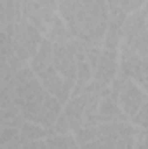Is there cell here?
Segmentation results:
<instances>
[{
    "label": "cell",
    "mask_w": 148,
    "mask_h": 149,
    "mask_svg": "<svg viewBox=\"0 0 148 149\" xmlns=\"http://www.w3.org/2000/svg\"><path fill=\"white\" fill-rule=\"evenodd\" d=\"M118 73L138 83L147 92L148 81V30L147 9L129 14L122 24L118 45Z\"/></svg>",
    "instance_id": "obj_1"
},
{
    "label": "cell",
    "mask_w": 148,
    "mask_h": 149,
    "mask_svg": "<svg viewBox=\"0 0 148 149\" xmlns=\"http://www.w3.org/2000/svg\"><path fill=\"white\" fill-rule=\"evenodd\" d=\"M56 3L72 38L85 45L103 47L108 26L106 0H56Z\"/></svg>",
    "instance_id": "obj_2"
},
{
    "label": "cell",
    "mask_w": 148,
    "mask_h": 149,
    "mask_svg": "<svg viewBox=\"0 0 148 149\" xmlns=\"http://www.w3.org/2000/svg\"><path fill=\"white\" fill-rule=\"evenodd\" d=\"M136 127L129 121L91 125L73 134L78 149H134Z\"/></svg>",
    "instance_id": "obj_3"
},
{
    "label": "cell",
    "mask_w": 148,
    "mask_h": 149,
    "mask_svg": "<svg viewBox=\"0 0 148 149\" xmlns=\"http://www.w3.org/2000/svg\"><path fill=\"white\" fill-rule=\"evenodd\" d=\"M30 68L38 78V81L42 83V87L45 88V92H49L52 97H56L61 104H65L70 99L72 90H73V81L65 80L54 70V66H52V43L47 38H42L35 56L30 59Z\"/></svg>",
    "instance_id": "obj_4"
},
{
    "label": "cell",
    "mask_w": 148,
    "mask_h": 149,
    "mask_svg": "<svg viewBox=\"0 0 148 149\" xmlns=\"http://www.w3.org/2000/svg\"><path fill=\"white\" fill-rule=\"evenodd\" d=\"M5 35L9 38V45H11L12 54H14L23 64L30 63V59L35 56L38 45H40V42H42V38H44L37 30H35L30 23H26L19 14H16L14 23H12L11 30H9Z\"/></svg>",
    "instance_id": "obj_5"
},
{
    "label": "cell",
    "mask_w": 148,
    "mask_h": 149,
    "mask_svg": "<svg viewBox=\"0 0 148 149\" xmlns=\"http://www.w3.org/2000/svg\"><path fill=\"white\" fill-rule=\"evenodd\" d=\"M14 2H16V14H19L26 23H30L42 37H45L52 21L59 14L56 0H14Z\"/></svg>",
    "instance_id": "obj_6"
},
{
    "label": "cell",
    "mask_w": 148,
    "mask_h": 149,
    "mask_svg": "<svg viewBox=\"0 0 148 149\" xmlns=\"http://www.w3.org/2000/svg\"><path fill=\"white\" fill-rule=\"evenodd\" d=\"M19 111L25 120L37 123L40 127H44L45 130H52L58 116L63 111V104L56 97H52L49 92L44 90L37 99H33L26 104H21Z\"/></svg>",
    "instance_id": "obj_7"
},
{
    "label": "cell",
    "mask_w": 148,
    "mask_h": 149,
    "mask_svg": "<svg viewBox=\"0 0 148 149\" xmlns=\"http://www.w3.org/2000/svg\"><path fill=\"white\" fill-rule=\"evenodd\" d=\"M45 88L38 81L35 73L32 71L30 66H23L18 73L14 74V102L19 108L21 104H26L44 92Z\"/></svg>",
    "instance_id": "obj_8"
},
{
    "label": "cell",
    "mask_w": 148,
    "mask_h": 149,
    "mask_svg": "<svg viewBox=\"0 0 148 149\" xmlns=\"http://www.w3.org/2000/svg\"><path fill=\"white\" fill-rule=\"evenodd\" d=\"M145 102H148L147 92L138 83H134L132 80H129V78L124 76V80L120 83L118 95H117V104L122 109V113L131 120Z\"/></svg>",
    "instance_id": "obj_9"
},
{
    "label": "cell",
    "mask_w": 148,
    "mask_h": 149,
    "mask_svg": "<svg viewBox=\"0 0 148 149\" xmlns=\"http://www.w3.org/2000/svg\"><path fill=\"white\" fill-rule=\"evenodd\" d=\"M25 118L14 102V80L0 88V125L9 128H21Z\"/></svg>",
    "instance_id": "obj_10"
},
{
    "label": "cell",
    "mask_w": 148,
    "mask_h": 149,
    "mask_svg": "<svg viewBox=\"0 0 148 149\" xmlns=\"http://www.w3.org/2000/svg\"><path fill=\"white\" fill-rule=\"evenodd\" d=\"M52 66L58 71L59 76L65 80L73 81L77 78V68H75V54L72 49V43H52Z\"/></svg>",
    "instance_id": "obj_11"
},
{
    "label": "cell",
    "mask_w": 148,
    "mask_h": 149,
    "mask_svg": "<svg viewBox=\"0 0 148 149\" xmlns=\"http://www.w3.org/2000/svg\"><path fill=\"white\" fill-rule=\"evenodd\" d=\"M117 74H118V50H108L101 47L98 63L92 70V80L110 87Z\"/></svg>",
    "instance_id": "obj_12"
},
{
    "label": "cell",
    "mask_w": 148,
    "mask_h": 149,
    "mask_svg": "<svg viewBox=\"0 0 148 149\" xmlns=\"http://www.w3.org/2000/svg\"><path fill=\"white\" fill-rule=\"evenodd\" d=\"M98 123H110V121H129V118L122 113L117 104V99H113L110 94V87L105 90L103 97L99 99L98 111H96Z\"/></svg>",
    "instance_id": "obj_13"
},
{
    "label": "cell",
    "mask_w": 148,
    "mask_h": 149,
    "mask_svg": "<svg viewBox=\"0 0 148 149\" xmlns=\"http://www.w3.org/2000/svg\"><path fill=\"white\" fill-rule=\"evenodd\" d=\"M124 16H108V26L103 38V49L108 50H118L120 37H122V24H124Z\"/></svg>",
    "instance_id": "obj_14"
},
{
    "label": "cell",
    "mask_w": 148,
    "mask_h": 149,
    "mask_svg": "<svg viewBox=\"0 0 148 149\" xmlns=\"http://www.w3.org/2000/svg\"><path fill=\"white\" fill-rule=\"evenodd\" d=\"M145 2L147 0H106L108 16H124V17H127L129 14L143 9Z\"/></svg>",
    "instance_id": "obj_15"
},
{
    "label": "cell",
    "mask_w": 148,
    "mask_h": 149,
    "mask_svg": "<svg viewBox=\"0 0 148 149\" xmlns=\"http://www.w3.org/2000/svg\"><path fill=\"white\" fill-rule=\"evenodd\" d=\"M54 130H45L44 127H40L33 121H28L25 120L21 128H19V142L25 144V142H30V141H38V139H45L49 135H52Z\"/></svg>",
    "instance_id": "obj_16"
},
{
    "label": "cell",
    "mask_w": 148,
    "mask_h": 149,
    "mask_svg": "<svg viewBox=\"0 0 148 149\" xmlns=\"http://www.w3.org/2000/svg\"><path fill=\"white\" fill-rule=\"evenodd\" d=\"M44 38H47L51 43H66V42L72 40V35H70V31H68V28H66V24H65V21L61 19L59 14H58L56 19L52 21L49 31L45 33Z\"/></svg>",
    "instance_id": "obj_17"
},
{
    "label": "cell",
    "mask_w": 148,
    "mask_h": 149,
    "mask_svg": "<svg viewBox=\"0 0 148 149\" xmlns=\"http://www.w3.org/2000/svg\"><path fill=\"white\" fill-rule=\"evenodd\" d=\"M19 130L2 127L0 128V149H19Z\"/></svg>",
    "instance_id": "obj_18"
},
{
    "label": "cell",
    "mask_w": 148,
    "mask_h": 149,
    "mask_svg": "<svg viewBox=\"0 0 148 149\" xmlns=\"http://www.w3.org/2000/svg\"><path fill=\"white\" fill-rule=\"evenodd\" d=\"M148 102H145L140 109H138V113L129 120V123L131 125H134V127H140V128H147V121H148Z\"/></svg>",
    "instance_id": "obj_19"
},
{
    "label": "cell",
    "mask_w": 148,
    "mask_h": 149,
    "mask_svg": "<svg viewBox=\"0 0 148 149\" xmlns=\"http://www.w3.org/2000/svg\"><path fill=\"white\" fill-rule=\"evenodd\" d=\"M0 31H2V24H0Z\"/></svg>",
    "instance_id": "obj_20"
},
{
    "label": "cell",
    "mask_w": 148,
    "mask_h": 149,
    "mask_svg": "<svg viewBox=\"0 0 148 149\" xmlns=\"http://www.w3.org/2000/svg\"><path fill=\"white\" fill-rule=\"evenodd\" d=\"M0 128H2V125H0Z\"/></svg>",
    "instance_id": "obj_21"
}]
</instances>
